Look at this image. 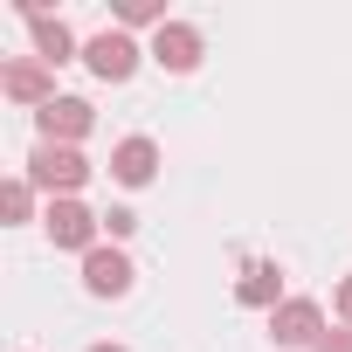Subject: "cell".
Instances as JSON below:
<instances>
[{"label": "cell", "instance_id": "cell-5", "mask_svg": "<svg viewBox=\"0 0 352 352\" xmlns=\"http://www.w3.org/2000/svg\"><path fill=\"white\" fill-rule=\"evenodd\" d=\"M159 69H173V76H187L194 63H201V28L194 21H166L159 35H152V49H145Z\"/></svg>", "mask_w": 352, "mask_h": 352}, {"label": "cell", "instance_id": "cell-12", "mask_svg": "<svg viewBox=\"0 0 352 352\" xmlns=\"http://www.w3.org/2000/svg\"><path fill=\"white\" fill-rule=\"evenodd\" d=\"M0 214H8V221H28V214H35V187H28V180H8V187H0Z\"/></svg>", "mask_w": 352, "mask_h": 352}, {"label": "cell", "instance_id": "cell-9", "mask_svg": "<svg viewBox=\"0 0 352 352\" xmlns=\"http://www.w3.org/2000/svg\"><path fill=\"white\" fill-rule=\"evenodd\" d=\"M0 90H8L14 104H56V90H49V63H8L0 69Z\"/></svg>", "mask_w": 352, "mask_h": 352}, {"label": "cell", "instance_id": "cell-16", "mask_svg": "<svg viewBox=\"0 0 352 352\" xmlns=\"http://www.w3.org/2000/svg\"><path fill=\"white\" fill-rule=\"evenodd\" d=\"M331 304H338V318H345V324H352V276H345V283H338V297H331Z\"/></svg>", "mask_w": 352, "mask_h": 352}, {"label": "cell", "instance_id": "cell-3", "mask_svg": "<svg viewBox=\"0 0 352 352\" xmlns=\"http://www.w3.org/2000/svg\"><path fill=\"white\" fill-rule=\"evenodd\" d=\"M270 338H276V345H311V352H318V338H324V311H318L311 297H283V304L270 311Z\"/></svg>", "mask_w": 352, "mask_h": 352}, {"label": "cell", "instance_id": "cell-17", "mask_svg": "<svg viewBox=\"0 0 352 352\" xmlns=\"http://www.w3.org/2000/svg\"><path fill=\"white\" fill-rule=\"evenodd\" d=\"M90 352H124V345H90Z\"/></svg>", "mask_w": 352, "mask_h": 352}, {"label": "cell", "instance_id": "cell-15", "mask_svg": "<svg viewBox=\"0 0 352 352\" xmlns=\"http://www.w3.org/2000/svg\"><path fill=\"white\" fill-rule=\"evenodd\" d=\"M318 352H352V324H345V331H324V338H318Z\"/></svg>", "mask_w": 352, "mask_h": 352}, {"label": "cell", "instance_id": "cell-1", "mask_svg": "<svg viewBox=\"0 0 352 352\" xmlns=\"http://www.w3.org/2000/svg\"><path fill=\"white\" fill-rule=\"evenodd\" d=\"M83 180H90V159L76 145H35L28 152V187H49V201H76Z\"/></svg>", "mask_w": 352, "mask_h": 352}, {"label": "cell", "instance_id": "cell-13", "mask_svg": "<svg viewBox=\"0 0 352 352\" xmlns=\"http://www.w3.org/2000/svg\"><path fill=\"white\" fill-rule=\"evenodd\" d=\"M118 21H131V28H166V8H159V0H118Z\"/></svg>", "mask_w": 352, "mask_h": 352}, {"label": "cell", "instance_id": "cell-11", "mask_svg": "<svg viewBox=\"0 0 352 352\" xmlns=\"http://www.w3.org/2000/svg\"><path fill=\"white\" fill-rule=\"evenodd\" d=\"M276 290H283V276H276V263H249V270H242V283H235V297H242L249 311H276V304H283Z\"/></svg>", "mask_w": 352, "mask_h": 352}, {"label": "cell", "instance_id": "cell-8", "mask_svg": "<svg viewBox=\"0 0 352 352\" xmlns=\"http://www.w3.org/2000/svg\"><path fill=\"white\" fill-rule=\"evenodd\" d=\"M111 173H118L124 187H145L152 173H159V145L152 138H118L111 145Z\"/></svg>", "mask_w": 352, "mask_h": 352}, {"label": "cell", "instance_id": "cell-10", "mask_svg": "<svg viewBox=\"0 0 352 352\" xmlns=\"http://www.w3.org/2000/svg\"><path fill=\"white\" fill-rule=\"evenodd\" d=\"M28 35H35V56H42V63H49V69H56V63H69V56H76V35H69V28H63V21H49V14H35V8H28Z\"/></svg>", "mask_w": 352, "mask_h": 352}, {"label": "cell", "instance_id": "cell-7", "mask_svg": "<svg viewBox=\"0 0 352 352\" xmlns=\"http://www.w3.org/2000/svg\"><path fill=\"white\" fill-rule=\"evenodd\" d=\"M83 290H90V297H124V290H131V263L97 242V249L83 256Z\"/></svg>", "mask_w": 352, "mask_h": 352}, {"label": "cell", "instance_id": "cell-14", "mask_svg": "<svg viewBox=\"0 0 352 352\" xmlns=\"http://www.w3.org/2000/svg\"><path fill=\"white\" fill-rule=\"evenodd\" d=\"M104 228H111V235H118V242H124V235H131V228H138V214H131V208H111V214H104Z\"/></svg>", "mask_w": 352, "mask_h": 352}, {"label": "cell", "instance_id": "cell-6", "mask_svg": "<svg viewBox=\"0 0 352 352\" xmlns=\"http://www.w3.org/2000/svg\"><path fill=\"white\" fill-rule=\"evenodd\" d=\"M138 56H145V49H138L131 35H118V28H104V35H97L90 49H83V63H90V69H97L104 83H124V76L138 69Z\"/></svg>", "mask_w": 352, "mask_h": 352}, {"label": "cell", "instance_id": "cell-2", "mask_svg": "<svg viewBox=\"0 0 352 352\" xmlns=\"http://www.w3.org/2000/svg\"><path fill=\"white\" fill-rule=\"evenodd\" d=\"M42 221H49V242L56 249H83V256L97 249V228H104V214H90L83 201H49Z\"/></svg>", "mask_w": 352, "mask_h": 352}, {"label": "cell", "instance_id": "cell-4", "mask_svg": "<svg viewBox=\"0 0 352 352\" xmlns=\"http://www.w3.org/2000/svg\"><path fill=\"white\" fill-rule=\"evenodd\" d=\"M35 124H42V145H76V138L97 124V111H90L83 97H56V104L35 111Z\"/></svg>", "mask_w": 352, "mask_h": 352}]
</instances>
